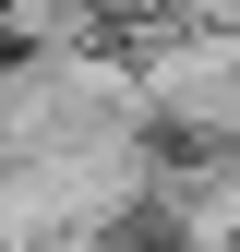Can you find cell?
Here are the masks:
<instances>
[{
	"label": "cell",
	"instance_id": "cell-1",
	"mask_svg": "<svg viewBox=\"0 0 240 252\" xmlns=\"http://www.w3.org/2000/svg\"><path fill=\"white\" fill-rule=\"evenodd\" d=\"M132 96L156 120V144H240V36H216V24L132 36Z\"/></svg>",
	"mask_w": 240,
	"mask_h": 252
}]
</instances>
